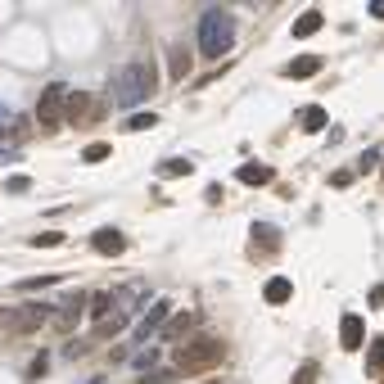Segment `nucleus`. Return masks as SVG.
I'll use <instances>...</instances> for the list:
<instances>
[{"instance_id": "nucleus-1", "label": "nucleus", "mask_w": 384, "mask_h": 384, "mask_svg": "<svg viewBox=\"0 0 384 384\" xmlns=\"http://www.w3.org/2000/svg\"><path fill=\"white\" fill-rule=\"evenodd\" d=\"M230 45H235V14L222 5L204 9V18H199V54L222 59V54H230Z\"/></svg>"}, {"instance_id": "nucleus-2", "label": "nucleus", "mask_w": 384, "mask_h": 384, "mask_svg": "<svg viewBox=\"0 0 384 384\" xmlns=\"http://www.w3.org/2000/svg\"><path fill=\"white\" fill-rule=\"evenodd\" d=\"M154 64L149 59H131L127 68L118 73V82H113V104H122V109H131L136 113V104H145L149 95H154Z\"/></svg>"}, {"instance_id": "nucleus-3", "label": "nucleus", "mask_w": 384, "mask_h": 384, "mask_svg": "<svg viewBox=\"0 0 384 384\" xmlns=\"http://www.w3.org/2000/svg\"><path fill=\"white\" fill-rule=\"evenodd\" d=\"M226 357V344L222 339H190L186 348H177V357H172V376H199V371H213L222 367Z\"/></svg>"}, {"instance_id": "nucleus-4", "label": "nucleus", "mask_w": 384, "mask_h": 384, "mask_svg": "<svg viewBox=\"0 0 384 384\" xmlns=\"http://www.w3.org/2000/svg\"><path fill=\"white\" fill-rule=\"evenodd\" d=\"M64 113H68V91L64 86H45L41 100H36V122L45 131H54V127H64Z\"/></svg>"}, {"instance_id": "nucleus-5", "label": "nucleus", "mask_w": 384, "mask_h": 384, "mask_svg": "<svg viewBox=\"0 0 384 384\" xmlns=\"http://www.w3.org/2000/svg\"><path fill=\"white\" fill-rule=\"evenodd\" d=\"M104 118V100H95V95L86 91H73L68 95V113H64V122H73V127H91V122Z\"/></svg>"}, {"instance_id": "nucleus-6", "label": "nucleus", "mask_w": 384, "mask_h": 384, "mask_svg": "<svg viewBox=\"0 0 384 384\" xmlns=\"http://www.w3.org/2000/svg\"><path fill=\"white\" fill-rule=\"evenodd\" d=\"M168 312H172L168 299H154V303H149V312L140 316V325H136V344H140V348H149V339H154V334H158V330H168V321H172Z\"/></svg>"}, {"instance_id": "nucleus-7", "label": "nucleus", "mask_w": 384, "mask_h": 384, "mask_svg": "<svg viewBox=\"0 0 384 384\" xmlns=\"http://www.w3.org/2000/svg\"><path fill=\"white\" fill-rule=\"evenodd\" d=\"M91 249H95L100 258H118L122 249H127V235H122L118 226H100V230L91 235Z\"/></svg>"}, {"instance_id": "nucleus-8", "label": "nucleus", "mask_w": 384, "mask_h": 384, "mask_svg": "<svg viewBox=\"0 0 384 384\" xmlns=\"http://www.w3.org/2000/svg\"><path fill=\"white\" fill-rule=\"evenodd\" d=\"M195 330H199V312H181V316H172V321H168L163 339H168V344H181V348H186Z\"/></svg>"}, {"instance_id": "nucleus-9", "label": "nucleus", "mask_w": 384, "mask_h": 384, "mask_svg": "<svg viewBox=\"0 0 384 384\" xmlns=\"http://www.w3.org/2000/svg\"><path fill=\"white\" fill-rule=\"evenodd\" d=\"M339 344H344V348H348V353H357L362 344H367V321L348 312V316H344V321H339Z\"/></svg>"}, {"instance_id": "nucleus-10", "label": "nucleus", "mask_w": 384, "mask_h": 384, "mask_svg": "<svg viewBox=\"0 0 384 384\" xmlns=\"http://www.w3.org/2000/svg\"><path fill=\"white\" fill-rule=\"evenodd\" d=\"M86 303H91V299H86L82 290H73L68 299L59 303V312H54V316H59V330H73V325H77V316H82V307H86Z\"/></svg>"}, {"instance_id": "nucleus-11", "label": "nucleus", "mask_w": 384, "mask_h": 384, "mask_svg": "<svg viewBox=\"0 0 384 384\" xmlns=\"http://www.w3.org/2000/svg\"><path fill=\"white\" fill-rule=\"evenodd\" d=\"M9 316H14V330H18V334H32V330H36V325H41L50 312H45L41 303H27L23 312H9Z\"/></svg>"}, {"instance_id": "nucleus-12", "label": "nucleus", "mask_w": 384, "mask_h": 384, "mask_svg": "<svg viewBox=\"0 0 384 384\" xmlns=\"http://www.w3.org/2000/svg\"><path fill=\"white\" fill-rule=\"evenodd\" d=\"M127 325H131V312H122V307H118L113 316H104V321L95 325V344H100V339H118Z\"/></svg>"}, {"instance_id": "nucleus-13", "label": "nucleus", "mask_w": 384, "mask_h": 384, "mask_svg": "<svg viewBox=\"0 0 384 384\" xmlns=\"http://www.w3.org/2000/svg\"><path fill=\"white\" fill-rule=\"evenodd\" d=\"M316 73H321V59H316V54H299V59L285 64V77H290V82H307V77H316Z\"/></svg>"}, {"instance_id": "nucleus-14", "label": "nucleus", "mask_w": 384, "mask_h": 384, "mask_svg": "<svg viewBox=\"0 0 384 384\" xmlns=\"http://www.w3.org/2000/svg\"><path fill=\"white\" fill-rule=\"evenodd\" d=\"M239 181H244V186H267V181H272V168H267V163H239V172H235Z\"/></svg>"}, {"instance_id": "nucleus-15", "label": "nucleus", "mask_w": 384, "mask_h": 384, "mask_svg": "<svg viewBox=\"0 0 384 384\" xmlns=\"http://www.w3.org/2000/svg\"><path fill=\"white\" fill-rule=\"evenodd\" d=\"M263 299H267V303H290V299H294V285L285 281V276H272V281L263 285Z\"/></svg>"}, {"instance_id": "nucleus-16", "label": "nucleus", "mask_w": 384, "mask_h": 384, "mask_svg": "<svg viewBox=\"0 0 384 384\" xmlns=\"http://www.w3.org/2000/svg\"><path fill=\"white\" fill-rule=\"evenodd\" d=\"M325 27V14L321 9H307V14H299V23H294V36H316Z\"/></svg>"}, {"instance_id": "nucleus-17", "label": "nucleus", "mask_w": 384, "mask_h": 384, "mask_svg": "<svg viewBox=\"0 0 384 384\" xmlns=\"http://www.w3.org/2000/svg\"><path fill=\"white\" fill-rule=\"evenodd\" d=\"M168 73H172V82H186V77H190V50H186V45H177V50H172Z\"/></svg>"}, {"instance_id": "nucleus-18", "label": "nucleus", "mask_w": 384, "mask_h": 384, "mask_svg": "<svg viewBox=\"0 0 384 384\" xmlns=\"http://www.w3.org/2000/svg\"><path fill=\"white\" fill-rule=\"evenodd\" d=\"M190 158H163L158 163V177H168V181H181V177H190Z\"/></svg>"}, {"instance_id": "nucleus-19", "label": "nucleus", "mask_w": 384, "mask_h": 384, "mask_svg": "<svg viewBox=\"0 0 384 384\" xmlns=\"http://www.w3.org/2000/svg\"><path fill=\"white\" fill-rule=\"evenodd\" d=\"M299 122H303V131H325V122H330V118H325L321 104H307V109L299 113Z\"/></svg>"}, {"instance_id": "nucleus-20", "label": "nucleus", "mask_w": 384, "mask_h": 384, "mask_svg": "<svg viewBox=\"0 0 384 384\" xmlns=\"http://www.w3.org/2000/svg\"><path fill=\"white\" fill-rule=\"evenodd\" d=\"M86 307H91L95 325H100L104 316H113V312H118V307H113V294H91V303H86Z\"/></svg>"}, {"instance_id": "nucleus-21", "label": "nucleus", "mask_w": 384, "mask_h": 384, "mask_svg": "<svg viewBox=\"0 0 384 384\" xmlns=\"http://www.w3.org/2000/svg\"><path fill=\"white\" fill-rule=\"evenodd\" d=\"M367 376H384V334L371 339V357H367Z\"/></svg>"}, {"instance_id": "nucleus-22", "label": "nucleus", "mask_w": 384, "mask_h": 384, "mask_svg": "<svg viewBox=\"0 0 384 384\" xmlns=\"http://www.w3.org/2000/svg\"><path fill=\"white\" fill-rule=\"evenodd\" d=\"M253 239H258L263 249H276V244H281V230L267 226V222H253Z\"/></svg>"}, {"instance_id": "nucleus-23", "label": "nucleus", "mask_w": 384, "mask_h": 384, "mask_svg": "<svg viewBox=\"0 0 384 384\" xmlns=\"http://www.w3.org/2000/svg\"><path fill=\"white\" fill-rule=\"evenodd\" d=\"M131 367H136V371H140V376H149V371H154V367H158V348H140V353H136V357H131Z\"/></svg>"}, {"instance_id": "nucleus-24", "label": "nucleus", "mask_w": 384, "mask_h": 384, "mask_svg": "<svg viewBox=\"0 0 384 384\" xmlns=\"http://www.w3.org/2000/svg\"><path fill=\"white\" fill-rule=\"evenodd\" d=\"M27 244H32V249H59V244H64V235H59V230H45V235H32Z\"/></svg>"}, {"instance_id": "nucleus-25", "label": "nucleus", "mask_w": 384, "mask_h": 384, "mask_svg": "<svg viewBox=\"0 0 384 384\" xmlns=\"http://www.w3.org/2000/svg\"><path fill=\"white\" fill-rule=\"evenodd\" d=\"M109 154H113V149L104 145V140H95V145H86V149H82V158H86V163H104Z\"/></svg>"}, {"instance_id": "nucleus-26", "label": "nucleus", "mask_w": 384, "mask_h": 384, "mask_svg": "<svg viewBox=\"0 0 384 384\" xmlns=\"http://www.w3.org/2000/svg\"><path fill=\"white\" fill-rule=\"evenodd\" d=\"M154 122H158L154 113H131V118H127V131H149Z\"/></svg>"}, {"instance_id": "nucleus-27", "label": "nucleus", "mask_w": 384, "mask_h": 384, "mask_svg": "<svg viewBox=\"0 0 384 384\" xmlns=\"http://www.w3.org/2000/svg\"><path fill=\"white\" fill-rule=\"evenodd\" d=\"M316 371H321L316 362H303V367H299V376H294V384H312V380H316Z\"/></svg>"}, {"instance_id": "nucleus-28", "label": "nucleus", "mask_w": 384, "mask_h": 384, "mask_svg": "<svg viewBox=\"0 0 384 384\" xmlns=\"http://www.w3.org/2000/svg\"><path fill=\"white\" fill-rule=\"evenodd\" d=\"M27 186H32V181H27V177H9V186H5V190H9V195H23Z\"/></svg>"}, {"instance_id": "nucleus-29", "label": "nucleus", "mask_w": 384, "mask_h": 384, "mask_svg": "<svg viewBox=\"0 0 384 384\" xmlns=\"http://www.w3.org/2000/svg\"><path fill=\"white\" fill-rule=\"evenodd\" d=\"M376 163H380V149H367V154H362V163H357V168H362V172H371Z\"/></svg>"}, {"instance_id": "nucleus-30", "label": "nucleus", "mask_w": 384, "mask_h": 384, "mask_svg": "<svg viewBox=\"0 0 384 384\" xmlns=\"http://www.w3.org/2000/svg\"><path fill=\"white\" fill-rule=\"evenodd\" d=\"M0 136H14V122H9V109H0Z\"/></svg>"}, {"instance_id": "nucleus-31", "label": "nucleus", "mask_w": 384, "mask_h": 384, "mask_svg": "<svg viewBox=\"0 0 384 384\" xmlns=\"http://www.w3.org/2000/svg\"><path fill=\"white\" fill-rule=\"evenodd\" d=\"M371 18H384V0H371Z\"/></svg>"}]
</instances>
